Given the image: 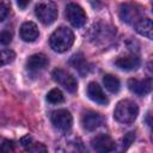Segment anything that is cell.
<instances>
[{
	"label": "cell",
	"mask_w": 153,
	"mask_h": 153,
	"mask_svg": "<svg viewBox=\"0 0 153 153\" xmlns=\"http://www.w3.org/2000/svg\"><path fill=\"white\" fill-rule=\"evenodd\" d=\"M115 65L122 71H135L140 66V59L135 55H126L116 59Z\"/></svg>",
	"instance_id": "5bb4252c"
},
{
	"label": "cell",
	"mask_w": 153,
	"mask_h": 153,
	"mask_svg": "<svg viewBox=\"0 0 153 153\" xmlns=\"http://www.w3.org/2000/svg\"><path fill=\"white\" fill-rule=\"evenodd\" d=\"M134 139H135L134 133H128V134H126L124 137H123V140H122V146H123V148L126 149V148L134 141Z\"/></svg>",
	"instance_id": "603a6c76"
},
{
	"label": "cell",
	"mask_w": 153,
	"mask_h": 153,
	"mask_svg": "<svg viewBox=\"0 0 153 153\" xmlns=\"http://www.w3.org/2000/svg\"><path fill=\"white\" fill-rule=\"evenodd\" d=\"M50 121L53 126L61 131H68L73 124V117L71 112L66 109H59L53 111L50 115Z\"/></svg>",
	"instance_id": "277c9868"
},
{
	"label": "cell",
	"mask_w": 153,
	"mask_h": 153,
	"mask_svg": "<svg viewBox=\"0 0 153 153\" xmlns=\"http://www.w3.org/2000/svg\"><path fill=\"white\" fill-rule=\"evenodd\" d=\"M142 8L136 4H122L120 7V18L127 24H135L143 16Z\"/></svg>",
	"instance_id": "8992f818"
},
{
	"label": "cell",
	"mask_w": 153,
	"mask_h": 153,
	"mask_svg": "<svg viewBox=\"0 0 153 153\" xmlns=\"http://www.w3.org/2000/svg\"><path fill=\"white\" fill-rule=\"evenodd\" d=\"M69 63L76 69V71H79L80 73H87V62H86V60H85V57H84V55L81 54V53H78V54H74L73 56H72V59H71V61H69Z\"/></svg>",
	"instance_id": "e0dca14e"
},
{
	"label": "cell",
	"mask_w": 153,
	"mask_h": 153,
	"mask_svg": "<svg viewBox=\"0 0 153 153\" xmlns=\"http://www.w3.org/2000/svg\"><path fill=\"white\" fill-rule=\"evenodd\" d=\"M53 79L60 84L65 90H67L68 92H75L78 90V81L76 79L69 74L68 72L63 71V69H60V68H56L53 71Z\"/></svg>",
	"instance_id": "52a82bcc"
},
{
	"label": "cell",
	"mask_w": 153,
	"mask_h": 153,
	"mask_svg": "<svg viewBox=\"0 0 153 153\" xmlns=\"http://www.w3.org/2000/svg\"><path fill=\"white\" fill-rule=\"evenodd\" d=\"M30 4V0H17V5L20 10H24L27 7V5Z\"/></svg>",
	"instance_id": "484cf974"
},
{
	"label": "cell",
	"mask_w": 153,
	"mask_h": 153,
	"mask_svg": "<svg viewBox=\"0 0 153 153\" xmlns=\"http://www.w3.org/2000/svg\"><path fill=\"white\" fill-rule=\"evenodd\" d=\"M12 41V32L8 30H4L0 32V44L2 45H7L10 44Z\"/></svg>",
	"instance_id": "44dd1931"
},
{
	"label": "cell",
	"mask_w": 153,
	"mask_h": 153,
	"mask_svg": "<svg viewBox=\"0 0 153 153\" xmlns=\"http://www.w3.org/2000/svg\"><path fill=\"white\" fill-rule=\"evenodd\" d=\"M87 96L91 100H93L97 104L100 105H106L109 103L108 97L105 96V93L103 92L102 87L97 84V82H90L87 86Z\"/></svg>",
	"instance_id": "8fae6325"
},
{
	"label": "cell",
	"mask_w": 153,
	"mask_h": 153,
	"mask_svg": "<svg viewBox=\"0 0 153 153\" xmlns=\"http://www.w3.org/2000/svg\"><path fill=\"white\" fill-rule=\"evenodd\" d=\"M91 146L98 152H111L115 149L114 140L106 134H99L91 140Z\"/></svg>",
	"instance_id": "30bf717a"
},
{
	"label": "cell",
	"mask_w": 153,
	"mask_h": 153,
	"mask_svg": "<svg viewBox=\"0 0 153 153\" xmlns=\"http://www.w3.org/2000/svg\"><path fill=\"white\" fill-rule=\"evenodd\" d=\"M20 143L27 149L32 143H33V141H32V137L30 136V135H26V136H24V137H22V140H20Z\"/></svg>",
	"instance_id": "d4e9b609"
},
{
	"label": "cell",
	"mask_w": 153,
	"mask_h": 153,
	"mask_svg": "<svg viewBox=\"0 0 153 153\" xmlns=\"http://www.w3.org/2000/svg\"><path fill=\"white\" fill-rule=\"evenodd\" d=\"M47 100L51 104H60L65 100V96L60 88H51L47 94Z\"/></svg>",
	"instance_id": "ac0fdd59"
},
{
	"label": "cell",
	"mask_w": 153,
	"mask_h": 153,
	"mask_svg": "<svg viewBox=\"0 0 153 153\" xmlns=\"http://www.w3.org/2000/svg\"><path fill=\"white\" fill-rule=\"evenodd\" d=\"M103 84H104L105 88L108 91H110L111 93H117L120 91V87H121L120 80L112 74H105L103 78Z\"/></svg>",
	"instance_id": "2e32d148"
},
{
	"label": "cell",
	"mask_w": 153,
	"mask_h": 153,
	"mask_svg": "<svg viewBox=\"0 0 153 153\" xmlns=\"http://www.w3.org/2000/svg\"><path fill=\"white\" fill-rule=\"evenodd\" d=\"M10 4L6 0H0V22L6 19V17L10 13Z\"/></svg>",
	"instance_id": "ffe728a7"
},
{
	"label": "cell",
	"mask_w": 153,
	"mask_h": 153,
	"mask_svg": "<svg viewBox=\"0 0 153 153\" xmlns=\"http://www.w3.org/2000/svg\"><path fill=\"white\" fill-rule=\"evenodd\" d=\"M27 151H30V152H45V151H47V148H45L42 143L33 142V143L27 148Z\"/></svg>",
	"instance_id": "cb8c5ba5"
},
{
	"label": "cell",
	"mask_w": 153,
	"mask_h": 153,
	"mask_svg": "<svg viewBox=\"0 0 153 153\" xmlns=\"http://www.w3.org/2000/svg\"><path fill=\"white\" fill-rule=\"evenodd\" d=\"M16 59V54L11 49H0V67L11 63Z\"/></svg>",
	"instance_id": "d6986e66"
},
{
	"label": "cell",
	"mask_w": 153,
	"mask_h": 153,
	"mask_svg": "<svg viewBox=\"0 0 153 153\" xmlns=\"http://www.w3.org/2000/svg\"><path fill=\"white\" fill-rule=\"evenodd\" d=\"M14 151V145L13 141L10 140H4V142L0 146V152H13Z\"/></svg>",
	"instance_id": "7402d4cb"
},
{
	"label": "cell",
	"mask_w": 153,
	"mask_h": 153,
	"mask_svg": "<svg viewBox=\"0 0 153 153\" xmlns=\"http://www.w3.org/2000/svg\"><path fill=\"white\" fill-rule=\"evenodd\" d=\"M66 18L68 19V22L74 26V27H81L85 25L87 16L85 13V11L82 10L81 6H79L78 4L71 2L66 6Z\"/></svg>",
	"instance_id": "5b68a950"
},
{
	"label": "cell",
	"mask_w": 153,
	"mask_h": 153,
	"mask_svg": "<svg viewBox=\"0 0 153 153\" xmlns=\"http://www.w3.org/2000/svg\"><path fill=\"white\" fill-rule=\"evenodd\" d=\"M35 13L38 18V20L44 24V25H50L53 24L59 14L57 6L54 1L51 0H43L38 2L35 7Z\"/></svg>",
	"instance_id": "3957f363"
},
{
	"label": "cell",
	"mask_w": 153,
	"mask_h": 153,
	"mask_svg": "<svg viewBox=\"0 0 153 153\" xmlns=\"http://www.w3.org/2000/svg\"><path fill=\"white\" fill-rule=\"evenodd\" d=\"M39 36L38 27L32 22H25L20 26V38L25 42H35Z\"/></svg>",
	"instance_id": "7c38bea8"
},
{
	"label": "cell",
	"mask_w": 153,
	"mask_h": 153,
	"mask_svg": "<svg viewBox=\"0 0 153 153\" xmlns=\"http://www.w3.org/2000/svg\"><path fill=\"white\" fill-rule=\"evenodd\" d=\"M128 87L133 93H135L137 96H146L152 90V79L151 78H146L142 80L129 79L128 80Z\"/></svg>",
	"instance_id": "9c48e42d"
},
{
	"label": "cell",
	"mask_w": 153,
	"mask_h": 153,
	"mask_svg": "<svg viewBox=\"0 0 153 153\" xmlns=\"http://www.w3.org/2000/svg\"><path fill=\"white\" fill-rule=\"evenodd\" d=\"M74 43V33L67 26L57 27L49 38L50 48L56 53L67 51Z\"/></svg>",
	"instance_id": "6da1fadb"
},
{
	"label": "cell",
	"mask_w": 153,
	"mask_h": 153,
	"mask_svg": "<svg viewBox=\"0 0 153 153\" xmlns=\"http://www.w3.org/2000/svg\"><path fill=\"white\" fill-rule=\"evenodd\" d=\"M139 115V108L136 103H134L130 99H123L117 103L115 111H114V117L116 121L123 124H130L133 123Z\"/></svg>",
	"instance_id": "7a4b0ae2"
},
{
	"label": "cell",
	"mask_w": 153,
	"mask_h": 153,
	"mask_svg": "<svg viewBox=\"0 0 153 153\" xmlns=\"http://www.w3.org/2000/svg\"><path fill=\"white\" fill-rule=\"evenodd\" d=\"M103 122H104L103 116L96 111L88 110L81 115V126L87 131L96 130L98 127H100L103 124Z\"/></svg>",
	"instance_id": "ba28073f"
},
{
	"label": "cell",
	"mask_w": 153,
	"mask_h": 153,
	"mask_svg": "<svg viewBox=\"0 0 153 153\" xmlns=\"http://www.w3.org/2000/svg\"><path fill=\"white\" fill-rule=\"evenodd\" d=\"M48 57L44 54H33L26 60V68L31 72H38L48 66Z\"/></svg>",
	"instance_id": "4fadbf2b"
},
{
	"label": "cell",
	"mask_w": 153,
	"mask_h": 153,
	"mask_svg": "<svg viewBox=\"0 0 153 153\" xmlns=\"http://www.w3.org/2000/svg\"><path fill=\"white\" fill-rule=\"evenodd\" d=\"M134 27H135V31L149 39H152V20L147 17H142L140 18L135 24H134Z\"/></svg>",
	"instance_id": "9a60e30c"
}]
</instances>
